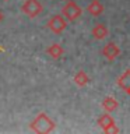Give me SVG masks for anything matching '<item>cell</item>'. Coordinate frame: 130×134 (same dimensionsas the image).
<instances>
[{
	"instance_id": "6da1fadb",
	"label": "cell",
	"mask_w": 130,
	"mask_h": 134,
	"mask_svg": "<svg viewBox=\"0 0 130 134\" xmlns=\"http://www.w3.org/2000/svg\"><path fill=\"white\" fill-rule=\"evenodd\" d=\"M55 127H56L55 121L50 119L45 112L39 113V115L29 123V129H31L34 133H41V134H46V133L53 131Z\"/></svg>"
},
{
	"instance_id": "7a4b0ae2",
	"label": "cell",
	"mask_w": 130,
	"mask_h": 134,
	"mask_svg": "<svg viewBox=\"0 0 130 134\" xmlns=\"http://www.w3.org/2000/svg\"><path fill=\"white\" fill-rule=\"evenodd\" d=\"M42 10H44V7H42L41 2H38V0H25L24 4L21 6V11L29 18L38 17L42 13Z\"/></svg>"
},
{
	"instance_id": "3957f363",
	"label": "cell",
	"mask_w": 130,
	"mask_h": 134,
	"mask_svg": "<svg viewBox=\"0 0 130 134\" xmlns=\"http://www.w3.org/2000/svg\"><path fill=\"white\" fill-rule=\"evenodd\" d=\"M81 13H83V10L80 8V6H77V3L67 2L66 6L63 7V10H62V15L64 17L67 21H75L80 15H81Z\"/></svg>"
},
{
	"instance_id": "277c9868",
	"label": "cell",
	"mask_w": 130,
	"mask_h": 134,
	"mask_svg": "<svg viewBox=\"0 0 130 134\" xmlns=\"http://www.w3.org/2000/svg\"><path fill=\"white\" fill-rule=\"evenodd\" d=\"M67 27V20L60 14L53 15L52 18L48 21V28L52 31L53 34H62Z\"/></svg>"
},
{
	"instance_id": "5b68a950",
	"label": "cell",
	"mask_w": 130,
	"mask_h": 134,
	"mask_svg": "<svg viewBox=\"0 0 130 134\" xmlns=\"http://www.w3.org/2000/svg\"><path fill=\"white\" fill-rule=\"evenodd\" d=\"M102 54L108 59V60H115V59L120 54V49L117 48L116 43H113V42H109V43H106V45L104 46Z\"/></svg>"
},
{
	"instance_id": "8992f818",
	"label": "cell",
	"mask_w": 130,
	"mask_h": 134,
	"mask_svg": "<svg viewBox=\"0 0 130 134\" xmlns=\"http://www.w3.org/2000/svg\"><path fill=\"white\" fill-rule=\"evenodd\" d=\"M87 11L90 13L91 15L98 17V15H101L104 13V6H102V3H101L99 0H92V2L88 4Z\"/></svg>"
},
{
	"instance_id": "52a82bcc",
	"label": "cell",
	"mask_w": 130,
	"mask_h": 134,
	"mask_svg": "<svg viewBox=\"0 0 130 134\" xmlns=\"http://www.w3.org/2000/svg\"><path fill=\"white\" fill-rule=\"evenodd\" d=\"M117 85H119L123 91H126V92L130 91V69H127L119 77V80H117Z\"/></svg>"
},
{
	"instance_id": "ba28073f",
	"label": "cell",
	"mask_w": 130,
	"mask_h": 134,
	"mask_svg": "<svg viewBox=\"0 0 130 134\" xmlns=\"http://www.w3.org/2000/svg\"><path fill=\"white\" fill-rule=\"evenodd\" d=\"M108 35V28H106V25H104V24H96L94 28H92V36L95 38V39H105Z\"/></svg>"
},
{
	"instance_id": "9c48e42d",
	"label": "cell",
	"mask_w": 130,
	"mask_h": 134,
	"mask_svg": "<svg viewBox=\"0 0 130 134\" xmlns=\"http://www.w3.org/2000/svg\"><path fill=\"white\" fill-rule=\"evenodd\" d=\"M46 53L49 54L52 59H55V60H57V59H60L63 56V53H64V50H63V48L60 45H57V43H53V45H50L48 49H46Z\"/></svg>"
},
{
	"instance_id": "30bf717a",
	"label": "cell",
	"mask_w": 130,
	"mask_h": 134,
	"mask_svg": "<svg viewBox=\"0 0 130 134\" xmlns=\"http://www.w3.org/2000/svg\"><path fill=\"white\" fill-rule=\"evenodd\" d=\"M73 80H74V82L77 84L78 87H85L87 84L90 82V77H88V74L85 73V71H83V70L77 71Z\"/></svg>"
},
{
	"instance_id": "8fae6325",
	"label": "cell",
	"mask_w": 130,
	"mask_h": 134,
	"mask_svg": "<svg viewBox=\"0 0 130 134\" xmlns=\"http://www.w3.org/2000/svg\"><path fill=\"white\" fill-rule=\"evenodd\" d=\"M98 124H99V127L105 131L108 127H111L112 124H115V120L112 119V116L109 115V113H104V115L98 119Z\"/></svg>"
},
{
	"instance_id": "7c38bea8",
	"label": "cell",
	"mask_w": 130,
	"mask_h": 134,
	"mask_svg": "<svg viewBox=\"0 0 130 134\" xmlns=\"http://www.w3.org/2000/svg\"><path fill=\"white\" fill-rule=\"evenodd\" d=\"M102 108L108 113H111V112L115 110V109H117V100L115 98H112V96H106V98L102 100Z\"/></svg>"
},
{
	"instance_id": "4fadbf2b",
	"label": "cell",
	"mask_w": 130,
	"mask_h": 134,
	"mask_svg": "<svg viewBox=\"0 0 130 134\" xmlns=\"http://www.w3.org/2000/svg\"><path fill=\"white\" fill-rule=\"evenodd\" d=\"M105 133H119V129L116 127V124H112L111 127H108L105 130Z\"/></svg>"
},
{
	"instance_id": "5bb4252c",
	"label": "cell",
	"mask_w": 130,
	"mask_h": 134,
	"mask_svg": "<svg viewBox=\"0 0 130 134\" xmlns=\"http://www.w3.org/2000/svg\"><path fill=\"white\" fill-rule=\"evenodd\" d=\"M3 20V15H2V13H0V21H2Z\"/></svg>"
},
{
	"instance_id": "9a60e30c",
	"label": "cell",
	"mask_w": 130,
	"mask_h": 134,
	"mask_svg": "<svg viewBox=\"0 0 130 134\" xmlns=\"http://www.w3.org/2000/svg\"><path fill=\"white\" fill-rule=\"evenodd\" d=\"M127 94H129V95H130V91H129V92H127Z\"/></svg>"
}]
</instances>
